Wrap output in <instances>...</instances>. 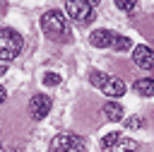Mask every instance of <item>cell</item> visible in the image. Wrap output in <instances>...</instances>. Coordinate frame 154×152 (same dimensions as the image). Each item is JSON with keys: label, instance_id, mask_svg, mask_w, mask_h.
I'll use <instances>...</instances> for the list:
<instances>
[{"label": "cell", "instance_id": "obj_3", "mask_svg": "<svg viewBox=\"0 0 154 152\" xmlns=\"http://www.w3.org/2000/svg\"><path fill=\"white\" fill-rule=\"evenodd\" d=\"M84 150H87L84 138L72 133H60L51 140V152H84Z\"/></svg>", "mask_w": 154, "mask_h": 152}, {"label": "cell", "instance_id": "obj_15", "mask_svg": "<svg viewBox=\"0 0 154 152\" xmlns=\"http://www.w3.org/2000/svg\"><path fill=\"white\" fill-rule=\"evenodd\" d=\"M116 7L123 10V12H132V10L137 7V2H135V0H116Z\"/></svg>", "mask_w": 154, "mask_h": 152}, {"label": "cell", "instance_id": "obj_16", "mask_svg": "<svg viewBox=\"0 0 154 152\" xmlns=\"http://www.w3.org/2000/svg\"><path fill=\"white\" fill-rule=\"evenodd\" d=\"M43 84H48V87L60 84V75H58V72H46V75H43Z\"/></svg>", "mask_w": 154, "mask_h": 152}, {"label": "cell", "instance_id": "obj_9", "mask_svg": "<svg viewBox=\"0 0 154 152\" xmlns=\"http://www.w3.org/2000/svg\"><path fill=\"white\" fill-rule=\"evenodd\" d=\"M103 116L108 118V121H113V123H118V121H123V106L118 104V101H108V104H103Z\"/></svg>", "mask_w": 154, "mask_h": 152}, {"label": "cell", "instance_id": "obj_6", "mask_svg": "<svg viewBox=\"0 0 154 152\" xmlns=\"http://www.w3.org/2000/svg\"><path fill=\"white\" fill-rule=\"evenodd\" d=\"M132 60H135V65L137 68H142V70H152L154 68V51L149 48V46H135L132 48Z\"/></svg>", "mask_w": 154, "mask_h": 152}, {"label": "cell", "instance_id": "obj_1", "mask_svg": "<svg viewBox=\"0 0 154 152\" xmlns=\"http://www.w3.org/2000/svg\"><path fill=\"white\" fill-rule=\"evenodd\" d=\"M41 29H43V34H46L48 39H53V41H63V39H67V34H70L67 19H65V14H63L60 10H48V12H43V17H41Z\"/></svg>", "mask_w": 154, "mask_h": 152}, {"label": "cell", "instance_id": "obj_12", "mask_svg": "<svg viewBox=\"0 0 154 152\" xmlns=\"http://www.w3.org/2000/svg\"><path fill=\"white\" fill-rule=\"evenodd\" d=\"M106 80H108V75L101 72V70H91V72H89V82H91L94 87H99V89L106 84Z\"/></svg>", "mask_w": 154, "mask_h": 152}, {"label": "cell", "instance_id": "obj_17", "mask_svg": "<svg viewBox=\"0 0 154 152\" xmlns=\"http://www.w3.org/2000/svg\"><path fill=\"white\" fill-rule=\"evenodd\" d=\"M142 123H144V121H142L140 116H132V118H128V121H125V125H128L130 130H137V128H142Z\"/></svg>", "mask_w": 154, "mask_h": 152}, {"label": "cell", "instance_id": "obj_2", "mask_svg": "<svg viewBox=\"0 0 154 152\" xmlns=\"http://www.w3.org/2000/svg\"><path fill=\"white\" fill-rule=\"evenodd\" d=\"M22 46H24V41L14 29H0V60L2 63L14 60L22 51Z\"/></svg>", "mask_w": 154, "mask_h": 152}, {"label": "cell", "instance_id": "obj_18", "mask_svg": "<svg viewBox=\"0 0 154 152\" xmlns=\"http://www.w3.org/2000/svg\"><path fill=\"white\" fill-rule=\"evenodd\" d=\"M7 99V92H5V87H0V104Z\"/></svg>", "mask_w": 154, "mask_h": 152}, {"label": "cell", "instance_id": "obj_14", "mask_svg": "<svg viewBox=\"0 0 154 152\" xmlns=\"http://www.w3.org/2000/svg\"><path fill=\"white\" fill-rule=\"evenodd\" d=\"M111 48H116V51H128V48H132V41H130L128 36H116Z\"/></svg>", "mask_w": 154, "mask_h": 152}, {"label": "cell", "instance_id": "obj_19", "mask_svg": "<svg viewBox=\"0 0 154 152\" xmlns=\"http://www.w3.org/2000/svg\"><path fill=\"white\" fill-rule=\"evenodd\" d=\"M0 72H2V68H0Z\"/></svg>", "mask_w": 154, "mask_h": 152}, {"label": "cell", "instance_id": "obj_8", "mask_svg": "<svg viewBox=\"0 0 154 152\" xmlns=\"http://www.w3.org/2000/svg\"><path fill=\"white\" fill-rule=\"evenodd\" d=\"M101 92H103L106 97H111V99H118V97L125 94V82H123L120 77H108L106 84L101 87Z\"/></svg>", "mask_w": 154, "mask_h": 152}, {"label": "cell", "instance_id": "obj_11", "mask_svg": "<svg viewBox=\"0 0 154 152\" xmlns=\"http://www.w3.org/2000/svg\"><path fill=\"white\" fill-rule=\"evenodd\" d=\"M108 152H140V145L135 140H130V138H120Z\"/></svg>", "mask_w": 154, "mask_h": 152}, {"label": "cell", "instance_id": "obj_7", "mask_svg": "<svg viewBox=\"0 0 154 152\" xmlns=\"http://www.w3.org/2000/svg\"><path fill=\"white\" fill-rule=\"evenodd\" d=\"M113 39H116V34H113L111 29H94V31L89 34V43L96 46V48H108V46H113Z\"/></svg>", "mask_w": 154, "mask_h": 152}, {"label": "cell", "instance_id": "obj_13", "mask_svg": "<svg viewBox=\"0 0 154 152\" xmlns=\"http://www.w3.org/2000/svg\"><path fill=\"white\" fill-rule=\"evenodd\" d=\"M120 138H123V135H120L118 130H113V133H106V135H103V140H101V147L108 152V150H111V147H113V145H116Z\"/></svg>", "mask_w": 154, "mask_h": 152}, {"label": "cell", "instance_id": "obj_20", "mask_svg": "<svg viewBox=\"0 0 154 152\" xmlns=\"http://www.w3.org/2000/svg\"><path fill=\"white\" fill-rule=\"evenodd\" d=\"M0 152H2V150H0Z\"/></svg>", "mask_w": 154, "mask_h": 152}, {"label": "cell", "instance_id": "obj_4", "mask_svg": "<svg viewBox=\"0 0 154 152\" xmlns=\"http://www.w3.org/2000/svg\"><path fill=\"white\" fill-rule=\"evenodd\" d=\"M65 12L70 14V19L75 22H89L91 14H94V2H87V0H70L65 5Z\"/></svg>", "mask_w": 154, "mask_h": 152}, {"label": "cell", "instance_id": "obj_10", "mask_svg": "<svg viewBox=\"0 0 154 152\" xmlns=\"http://www.w3.org/2000/svg\"><path fill=\"white\" fill-rule=\"evenodd\" d=\"M135 92L142 97H154V77H142L135 82Z\"/></svg>", "mask_w": 154, "mask_h": 152}, {"label": "cell", "instance_id": "obj_5", "mask_svg": "<svg viewBox=\"0 0 154 152\" xmlns=\"http://www.w3.org/2000/svg\"><path fill=\"white\" fill-rule=\"evenodd\" d=\"M48 111H51V97H48V94H34V97L29 99V116H31L34 121L46 118Z\"/></svg>", "mask_w": 154, "mask_h": 152}]
</instances>
